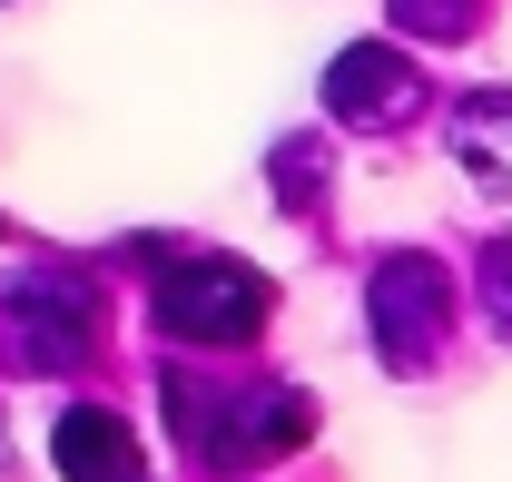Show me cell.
Wrapping results in <instances>:
<instances>
[{
	"instance_id": "1",
	"label": "cell",
	"mask_w": 512,
	"mask_h": 482,
	"mask_svg": "<svg viewBox=\"0 0 512 482\" xmlns=\"http://www.w3.org/2000/svg\"><path fill=\"white\" fill-rule=\"evenodd\" d=\"M168 423H178V443L207 453V463H276V453L306 443L316 404L286 394V384H247V394H217L207 404V384H197L188 364H168Z\"/></svg>"
},
{
	"instance_id": "2",
	"label": "cell",
	"mask_w": 512,
	"mask_h": 482,
	"mask_svg": "<svg viewBox=\"0 0 512 482\" xmlns=\"http://www.w3.org/2000/svg\"><path fill=\"white\" fill-rule=\"evenodd\" d=\"M266 276H256L247 256H188V266H168L158 276V296L148 315L178 335V345H247L256 325H266Z\"/></svg>"
},
{
	"instance_id": "3",
	"label": "cell",
	"mask_w": 512,
	"mask_h": 482,
	"mask_svg": "<svg viewBox=\"0 0 512 482\" xmlns=\"http://www.w3.org/2000/svg\"><path fill=\"white\" fill-rule=\"evenodd\" d=\"M0 315L20 325L30 364H60V355H79V345H89L99 296H89V286H69V276H10V286H0Z\"/></svg>"
},
{
	"instance_id": "4",
	"label": "cell",
	"mask_w": 512,
	"mask_h": 482,
	"mask_svg": "<svg viewBox=\"0 0 512 482\" xmlns=\"http://www.w3.org/2000/svg\"><path fill=\"white\" fill-rule=\"evenodd\" d=\"M444 276H434V266H424V256H394V266H384L375 276V345L394 364H404V374H414V364L434 355V325H444Z\"/></svg>"
},
{
	"instance_id": "5",
	"label": "cell",
	"mask_w": 512,
	"mask_h": 482,
	"mask_svg": "<svg viewBox=\"0 0 512 482\" xmlns=\"http://www.w3.org/2000/svg\"><path fill=\"white\" fill-rule=\"evenodd\" d=\"M50 463H60V482H138V433L109 404H69L50 423Z\"/></svg>"
},
{
	"instance_id": "6",
	"label": "cell",
	"mask_w": 512,
	"mask_h": 482,
	"mask_svg": "<svg viewBox=\"0 0 512 482\" xmlns=\"http://www.w3.org/2000/svg\"><path fill=\"white\" fill-rule=\"evenodd\" d=\"M404 99H414V69L394 60V50H375V40L325 69V109H335V119H384V109H404Z\"/></svg>"
},
{
	"instance_id": "7",
	"label": "cell",
	"mask_w": 512,
	"mask_h": 482,
	"mask_svg": "<svg viewBox=\"0 0 512 482\" xmlns=\"http://www.w3.org/2000/svg\"><path fill=\"white\" fill-rule=\"evenodd\" d=\"M453 148L473 158V178L493 187V197H512V99H473L453 119Z\"/></svg>"
},
{
	"instance_id": "8",
	"label": "cell",
	"mask_w": 512,
	"mask_h": 482,
	"mask_svg": "<svg viewBox=\"0 0 512 482\" xmlns=\"http://www.w3.org/2000/svg\"><path fill=\"white\" fill-rule=\"evenodd\" d=\"M394 20H404V30H463L473 0H394Z\"/></svg>"
}]
</instances>
